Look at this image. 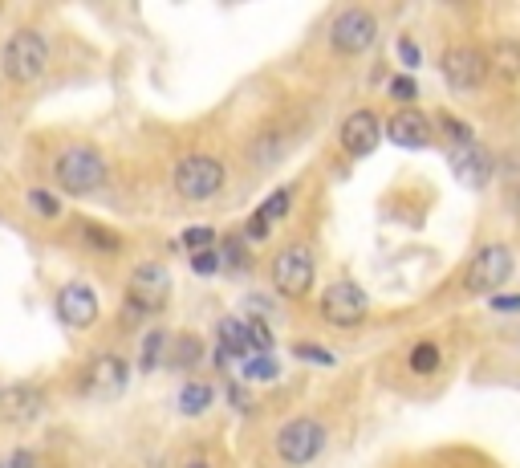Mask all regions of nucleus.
<instances>
[{"label": "nucleus", "instance_id": "nucleus-1", "mask_svg": "<svg viewBox=\"0 0 520 468\" xmlns=\"http://www.w3.org/2000/svg\"><path fill=\"white\" fill-rule=\"evenodd\" d=\"M57 184L70 196H90L106 184V159L94 147H70L57 155Z\"/></svg>", "mask_w": 520, "mask_h": 468}, {"label": "nucleus", "instance_id": "nucleus-19", "mask_svg": "<svg viewBox=\"0 0 520 468\" xmlns=\"http://www.w3.org/2000/svg\"><path fill=\"white\" fill-rule=\"evenodd\" d=\"M208 403H212V387H208V383H187V387L179 391V412H183V416L208 412Z\"/></svg>", "mask_w": 520, "mask_h": 468}, {"label": "nucleus", "instance_id": "nucleus-3", "mask_svg": "<svg viewBox=\"0 0 520 468\" xmlns=\"http://www.w3.org/2000/svg\"><path fill=\"white\" fill-rule=\"evenodd\" d=\"M224 163L216 155H183L175 163V192L183 200H212L224 188Z\"/></svg>", "mask_w": 520, "mask_h": 468}, {"label": "nucleus", "instance_id": "nucleus-4", "mask_svg": "<svg viewBox=\"0 0 520 468\" xmlns=\"http://www.w3.org/2000/svg\"><path fill=\"white\" fill-rule=\"evenodd\" d=\"M508 277H512V249L508 245H484L464 273V289L476 298H492Z\"/></svg>", "mask_w": 520, "mask_h": 468}, {"label": "nucleus", "instance_id": "nucleus-24", "mask_svg": "<svg viewBox=\"0 0 520 468\" xmlns=\"http://www.w3.org/2000/svg\"><path fill=\"white\" fill-rule=\"evenodd\" d=\"M82 232H86V241H90V245H98V249H106V253H118V249H122V241L114 237V232H106L102 224H86Z\"/></svg>", "mask_w": 520, "mask_h": 468}, {"label": "nucleus", "instance_id": "nucleus-32", "mask_svg": "<svg viewBox=\"0 0 520 468\" xmlns=\"http://www.w3.org/2000/svg\"><path fill=\"white\" fill-rule=\"evenodd\" d=\"M390 94H395L399 102H415V94H419V90H415V82H411V78H390Z\"/></svg>", "mask_w": 520, "mask_h": 468}, {"label": "nucleus", "instance_id": "nucleus-10", "mask_svg": "<svg viewBox=\"0 0 520 468\" xmlns=\"http://www.w3.org/2000/svg\"><path fill=\"white\" fill-rule=\"evenodd\" d=\"M488 74H492L488 70V53L476 49V45H451L443 53V78L455 90H476V86H484Z\"/></svg>", "mask_w": 520, "mask_h": 468}, {"label": "nucleus", "instance_id": "nucleus-34", "mask_svg": "<svg viewBox=\"0 0 520 468\" xmlns=\"http://www.w3.org/2000/svg\"><path fill=\"white\" fill-rule=\"evenodd\" d=\"M224 257H228V261H232L236 269H244V265H248V257H244V245H240V237H232V241L224 245Z\"/></svg>", "mask_w": 520, "mask_h": 468}, {"label": "nucleus", "instance_id": "nucleus-14", "mask_svg": "<svg viewBox=\"0 0 520 468\" xmlns=\"http://www.w3.org/2000/svg\"><path fill=\"white\" fill-rule=\"evenodd\" d=\"M386 135L390 143H399V147H431L435 131H431V119L419 110H399L395 119L386 123Z\"/></svg>", "mask_w": 520, "mask_h": 468}, {"label": "nucleus", "instance_id": "nucleus-5", "mask_svg": "<svg viewBox=\"0 0 520 468\" xmlns=\"http://www.w3.org/2000/svg\"><path fill=\"white\" fill-rule=\"evenodd\" d=\"M313 273H317V265H313V253L305 249V245H289V249H281L277 253V261H273V285H277V294L281 298H305L309 289H313Z\"/></svg>", "mask_w": 520, "mask_h": 468}, {"label": "nucleus", "instance_id": "nucleus-31", "mask_svg": "<svg viewBox=\"0 0 520 468\" xmlns=\"http://www.w3.org/2000/svg\"><path fill=\"white\" fill-rule=\"evenodd\" d=\"M399 57H403V66H407V70H419V66H423V53H419V45H415L411 37L399 41Z\"/></svg>", "mask_w": 520, "mask_h": 468}, {"label": "nucleus", "instance_id": "nucleus-11", "mask_svg": "<svg viewBox=\"0 0 520 468\" xmlns=\"http://www.w3.org/2000/svg\"><path fill=\"white\" fill-rule=\"evenodd\" d=\"M57 318L65 326H74V330H86L98 322V294L90 285L74 281V285H65L61 294H57Z\"/></svg>", "mask_w": 520, "mask_h": 468}, {"label": "nucleus", "instance_id": "nucleus-20", "mask_svg": "<svg viewBox=\"0 0 520 468\" xmlns=\"http://www.w3.org/2000/svg\"><path fill=\"white\" fill-rule=\"evenodd\" d=\"M439 359H443V355H439L435 342H419V346L411 350V371H415V375H435V371H439Z\"/></svg>", "mask_w": 520, "mask_h": 468}, {"label": "nucleus", "instance_id": "nucleus-15", "mask_svg": "<svg viewBox=\"0 0 520 468\" xmlns=\"http://www.w3.org/2000/svg\"><path fill=\"white\" fill-rule=\"evenodd\" d=\"M41 407H45V399L37 387H5L0 391V420L5 424H29L41 416Z\"/></svg>", "mask_w": 520, "mask_h": 468}, {"label": "nucleus", "instance_id": "nucleus-13", "mask_svg": "<svg viewBox=\"0 0 520 468\" xmlns=\"http://www.w3.org/2000/svg\"><path fill=\"white\" fill-rule=\"evenodd\" d=\"M126 363L118 359V355H98L90 367H86V375H82V387L86 391H94V395H118L122 387H126Z\"/></svg>", "mask_w": 520, "mask_h": 468}, {"label": "nucleus", "instance_id": "nucleus-30", "mask_svg": "<svg viewBox=\"0 0 520 468\" xmlns=\"http://www.w3.org/2000/svg\"><path fill=\"white\" fill-rule=\"evenodd\" d=\"M191 269H195V273H204V277H212V273L220 269V257H216L212 249H204V253H191Z\"/></svg>", "mask_w": 520, "mask_h": 468}, {"label": "nucleus", "instance_id": "nucleus-12", "mask_svg": "<svg viewBox=\"0 0 520 468\" xmlns=\"http://www.w3.org/2000/svg\"><path fill=\"white\" fill-rule=\"evenodd\" d=\"M378 143H382V123H378L374 110H354L350 119L342 123V147H346L354 159L370 155Z\"/></svg>", "mask_w": 520, "mask_h": 468}, {"label": "nucleus", "instance_id": "nucleus-16", "mask_svg": "<svg viewBox=\"0 0 520 468\" xmlns=\"http://www.w3.org/2000/svg\"><path fill=\"white\" fill-rule=\"evenodd\" d=\"M451 171L460 175L464 184L480 188V184L488 180V171H492V163H488V155H484V151H476V147H460V151L451 155Z\"/></svg>", "mask_w": 520, "mask_h": 468}, {"label": "nucleus", "instance_id": "nucleus-6", "mask_svg": "<svg viewBox=\"0 0 520 468\" xmlns=\"http://www.w3.org/2000/svg\"><path fill=\"white\" fill-rule=\"evenodd\" d=\"M325 448V428L313 420V416H301V420H289L281 432H277V456L285 464H313Z\"/></svg>", "mask_w": 520, "mask_h": 468}, {"label": "nucleus", "instance_id": "nucleus-22", "mask_svg": "<svg viewBox=\"0 0 520 468\" xmlns=\"http://www.w3.org/2000/svg\"><path fill=\"white\" fill-rule=\"evenodd\" d=\"M244 375L265 383V379H277V375H281V367H277V359H269V355H252V359L244 363Z\"/></svg>", "mask_w": 520, "mask_h": 468}, {"label": "nucleus", "instance_id": "nucleus-27", "mask_svg": "<svg viewBox=\"0 0 520 468\" xmlns=\"http://www.w3.org/2000/svg\"><path fill=\"white\" fill-rule=\"evenodd\" d=\"M159 350H163V334L155 330V334H147V342H143V371H155V367H159Z\"/></svg>", "mask_w": 520, "mask_h": 468}, {"label": "nucleus", "instance_id": "nucleus-35", "mask_svg": "<svg viewBox=\"0 0 520 468\" xmlns=\"http://www.w3.org/2000/svg\"><path fill=\"white\" fill-rule=\"evenodd\" d=\"M269 232H273V228H269L265 220H260V216H252V220H248V241H265Z\"/></svg>", "mask_w": 520, "mask_h": 468}, {"label": "nucleus", "instance_id": "nucleus-28", "mask_svg": "<svg viewBox=\"0 0 520 468\" xmlns=\"http://www.w3.org/2000/svg\"><path fill=\"white\" fill-rule=\"evenodd\" d=\"M29 204H33V212H37V216H49V220L61 212V204H57L49 192H29Z\"/></svg>", "mask_w": 520, "mask_h": 468}, {"label": "nucleus", "instance_id": "nucleus-37", "mask_svg": "<svg viewBox=\"0 0 520 468\" xmlns=\"http://www.w3.org/2000/svg\"><path fill=\"white\" fill-rule=\"evenodd\" d=\"M187 468H208V464H204V460H191V464H187Z\"/></svg>", "mask_w": 520, "mask_h": 468}, {"label": "nucleus", "instance_id": "nucleus-26", "mask_svg": "<svg viewBox=\"0 0 520 468\" xmlns=\"http://www.w3.org/2000/svg\"><path fill=\"white\" fill-rule=\"evenodd\" d=\"M293 355H301L305 363H317V367H334V355H330V350H321V346H309V342H301V346L293 350Z\"/></svg>", "mask_w": 520, "mask_h": 468}, {"label": "nucleus", "instance_id": "nucleus-36", "mask_svg": "<svg viewBox=\"0 0 520 468\" xmlns=\"http://www.w3.org/2000/svg\"><path fill=\"white\" fill-rule=\"evenodd\" d=\"M496 310H520V298H492Z\"/></svg>", "mask_w": 520, "mask_h": 468}, {"label": "nucleus", "instance_id": "nucleus-33", "mask_svg": "<svg viewBox=\"0 0 520 468\" xmlns=\"http://www.w3.org/2000/svg\"><path fill=\"white\" fill-rule=\"evenodd\" d=\"M0 468H41V460H37L33 452H13L5 464H0Z\"/></svg>", "mask_w": 520, "mask_h": 468}, {"label": "nucleus", "instance_id": "nucleus-25", "mask_svg": "<svg viewBox=\"0 0 520 468\" xmlns=\"http://www.w3.org/2000/svg\"><path fill=\"white\" fill-rule=\"evenodd\" d=\"M183 245H187L191 253H204V249L212 245V228H208V224H195V228H187V232H183Z\"/></svg>", "mask_w": 520, "mask_h": 468}, {"label": "nucleus", "instance_id": "nucleus-18", "mask_svg": "<svg viewBox=\"0 0 520 468\" xmlns=\"http://www.w3.org/2000/svg\"><path fill=\"white\" fill-rule=\"evenodd\" d=\"M220 346L228 350L232 359L248 355V322H240V318H224V322H220Z\"/></svg>", "mask_w": 520, "mask_h": 468}, {"label": "nucleus", "instance_id": "nucleus-29", "mask_svg": "<svg viewBox=\"0 0 520 468\" xmlns=\"http://www.w3.org/2000/svg\"><path fill=\"white\" fill-rule=\"evenodd\" d=\"M439 123L447 127V135H451V139H460V147H472V127H468V123H460V119H451V114H443Z\"/></svg>", "mask_w": 520, "mask_h": 468}, {"label": "nucleus", "instance_id": "nucleus-23", "mask_svg": "<svg viewBox=\"0 0 520 468\" xmlns=\"http://www.w3.org/2000/svg\"><path fill=\"white\" fill-rule=\"evenodd\" d=\"M175 367H195L200 363V338H191V334H183L179 342H175V359H171Z\"/></svg>", "mask_w": 520, "mask_h": 468}, {"label": "nucleus", "instance_id": "nucleus-2", "mask_svg": "<svg viewBox=\"0 0 520 468\" xmlns=\"http://www.w3.org/2000/svg\"><path fill=\"white\" fill-rule=\"evenodd\" d=\"M0 66H5V74L13 82H37L49 66V45L41 33L33 29H21L5 41V53H0Z\"/></svg>", "mask_w": 520, "mask_h": 468}, {"label": "nucleus", "instance_id": "nucleus-9", "mask_svg": "<svg viewBox=\"0 0 520 468\" xmlns=\"http://www.w3.org/2000/svg\"><path fill=\"white\" fill-rule=\"evenodd\" d=\"M374 37H378V21H374L370 9H346V13H338V21L330 25V45H334V53H342V57L366 53V49L374 45Z\"/></svg>", "mask_w": 520, "mask_h": 468}, {"label": "nucleus", "instance_id": "nucleus-17", "mask_svg": "<svg viewBox=\"0 0 520 468\" xmlns=\"http://www.w3.org/2000/svg\"><path fill=\"white\" fill-rule=\"evenodd\" d=\"M488 70L496 74V78H504V82H516L520 78V41H496L492 49H488Z\"/></svg>", "mask_w": 520, "mask_h": 468}, {"label": "nucleus", "instance_id": "nucleus-21", "mask_svg": "<svg viewBox=\"0 0 520 468\" xmlns=\"http://www.w3.org/2000/svg\"><path fill=\"white\" fill-rule=\"evenodd\" d=\"M289 208H293V192H289V188H281V192H273V196H269V204L260 208L256 216L265 220V224H273V220H285V216H289Z\"/></svg>", "mask_w": 520, "mask_h": 468}, {"label": "nucleus", "instance_id": "nucleus-8", "mask_svg": "<svg viewBox=\"0 0 520 468\" xmlns=\"http://www.w3.org/2000/svg\"><path fill=\"white\" fill-rule=\"evenodd\" d=\"M366 294H362V285L354 281H334V285H325V294H321V318L338 326V330H354L362 318H366Z\"/></svg>", "mask_w": 520, "mask_h": 468}, {"label": "nucleus", "instance_id": "nucleus-7", "mask_svg": "<svg viewBox=\"0 0 520 468\" xmlns=\"http://www.w3.org/2000/svg\"><path fill=\"white\" fill-rule=\"evenodd\" d=\"M167 294H171V273L167 265L159 261H147L130 273V285H126V302L135 306L139 314H155L167 306Z\"/></svg>", "mask_w": 520, "mask_h": 468}]
</instances>
